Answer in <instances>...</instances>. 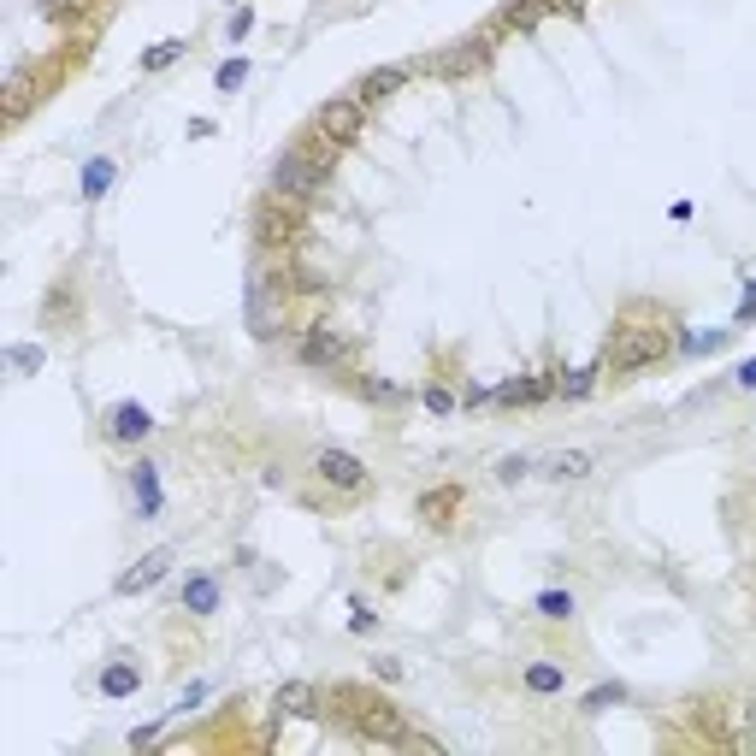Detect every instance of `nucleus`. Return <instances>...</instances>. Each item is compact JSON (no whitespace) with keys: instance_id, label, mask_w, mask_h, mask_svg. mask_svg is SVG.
<instances>
[{"instance_id":"nucleus-11","label":"nucleus","mask_w":756,"mask_h":756,"mask_svg":"<svg viewBox=\"0 0 756 756\" xmlns=\"http://www.w3.org/2000/svg\"><path fill=\"white\" fill-rule=\"evenodd\" d=\"M272 709H278V715H296V721H314V715H325V697H319V686H308V680H284V686L272 692Z\"/></svg>"},{"instance_id":"nucleus-20","label":"nucleus","mask_w":756,"mask_h":756,"mask_svg":"<svg viewBox=\"0 0 756 756\" xmlns=\"http://www.w3.org/2000/svg\"><path fill=\"white\" fill-rule=\"evenodd\" d=\"M526 692L556 697V692H567V674L556 668V662H532V668H526Z\"/></svg>"},{"instance_id":"nucleus-24","label":"nucleus","mask_w":756,"mask_h":756,"mask_svg":"<svg viewBox=\"0 0 756 756\" xmlns=\"http://www.w3.org/2000/svg\"><path fill=\"white\" fill-rule=\"evenodd\" d=\"M107 184H113V160H89V166H83V195H89V201H101Z\"/></svg>"},{"instance_id":"nucleus-4","label":"nucleus","mask_w":756,"mask_h":756,"mask_svg":"<svg viewBox=\"0 0 756 756\" xmlns=\"http://www.w3.org/2000/svg\"><path fill=\"white\" fill-rule=\"evenodd\" d=\"M254 237H260L266 249L296 243V237H302V201H290V195H266V201L254 207Z\"/></svg>"},{"instance_id":"nucleus-35","label":"nucleus","mask_w":756,"mask_h":756,"mask_svg":"<svg viewBox=\"0 0 756 756\" xmlns=\"http://www.w3.org/2000/svg\"><path fill=\"white\" fill-rule=\"evenodd\" d=\"M373 674H378V680H402V662H396V656H378Z\"/></svg>"},{"instance_id":"nucleus-30","label":"nucleus","mask_w":756,"mask_h":756,"mask_svg":"<svg viewBox=\"0 0 756 756\" xmlns=\"http://www.w3.org/2000/svg\"><path fill=\"white\" fill-rule=\"evenodd\" d=\"M526 473H532V455H508V461H497V479H503V485H520Z\"/></svg>"},{"instance_id":"nucleus-21","label":"nucleus","mask_w":756,"mask_h":756,"mask_svg":"<svg viewBox=\"0 0 756 756\" xmlns=\"http://www.w3.org/2000/svg\"><path fill=\"white\" fill-rule=\"evenodd\" d=\"M130 491H136L142 514H160V485H154V467H148V461H136V467H130Z\"/></svg>"},{"instance_id":"nucleus-27","label":"nucleus","mask_w":756,"mask_h":756,"mask_svg":"<svg viewBox=\"0 0 756 756\" xmlns=\"http://www.w3.org/2000/svg\"><path fill=\"white\" fill-rule=\"evenodd\" d=\"M213 83H219V95H237V89L249 83V60H225L213 71Z\"/></svg>"},{"instance_id":"nucleus-42","label":"nucleus","mask_w":756,"mask_h":756,"mask_svg":"<svg viewBox=\"0 0 756 756\" xmlns=\"http://www.w3.org/2000/svg\"><path fill=\"white\" fill-rule=\"evenodd\" d=\"M231 6H237V0H231Z\"/></svg>"},{"instance_id":"nucleus-5","label":"nucleus","mask_w":756,"mask_h":756,"mask_svg":"<svg viewBox=\"0 0 756 756\" xmlns=\"http://www.w3.org/2000/svg\"><path fill=\"white\" fill-rule=\"evenodd\" d=\"M249 325L260 343H272L278 337V325H284V272H254L249 284Z\"/></svg>"},{"instance_id":"nucleus-10","label":"nucleus","mask_w":756,"mask_h":756,"mask_svg":"<svg viewBox=\"0 0 756 756\" xmlns=\"http://www.w3.org/2000/svg\"><path fill=\"white\" fill-rule=\"evenodd\" d=\"M485 60H491V30H485V36H467V42H455L449 54H438V60H432V71H438V77H467V71H479Z\"/></svg>"},{"instance_id":"nucleus-38","label":"nucleus","mask_w":756,"mask_h":756,"mask_svg":"<svg viewBox=\"0 0 756 756\" xmlns=\"http://www.w3.org/2000/svg\"><path fill=\"white\" fill-rule=\"evenodd\" d=\"M367 396H373V402H396L402 390H396V384H367Z\"/></svg>"},{"instance_id":"nucleus-2","label":"nucleus","mask_w":756,"mask_h":756,"mask_svg":"<svg viewBox=\"0 0 756 756\" xmlns=\"http://www.w3.org/2000/svg\"><path fill=\"white\" fill-rule=\"evenodd\" d=\"M337 703H349L343 721H349L367 745H390V751H438V745H432L426 733H414V727L402 721V709L384 703V697H367V692H355V686H337Z\"/></svg>"},{"instance_id":"nucleus-37","label":"nucleus","mask_w":756,"mask_h":756,"mask_svg":"<svg viewBox=\"0 0 756 756\" xmlns=\"http://www.w3.org/2000/svg\"><path fill=\"white\" fill-rule=\"evenodd\" d=\"M201 697H207V686H201V680H195V686H189V692L178 697V703H172V709H195V703H201Z\"/></svg>"},{"instance_id":"nucleus-16","label":"nucleus","mask_w":756,"mask_h":756,"mask_svg":"<svg viewBox=\"0 0 756 756\" xmlns=\"http://www.w3.org/2000/svg\"><path fill=\"white\" fill-rule=\"evenodd\" d=\"M455 508H461V485H438V491H426L420 497V520H432V526H449L455 520Z\"/></svg>"},{"instance_id":"nucleus-19","label":"nucleus","mask_w":756,"mask_h":756,"mask_svg":"<svg viewBox=\"0 0 756 756\" xmlns=\"http://www.w3.org/2000/svg\"><path fill=\"white\" fill-rule=\"evenodd\" d=\"M544 12H550V0H508L503 18H497V30H532Z\"/></svg>"},{"instance_id":"nucleus-17","label":"nucleus","mask_w":756,"mask_h":756,"mask_svg":"<svg viewBox=\"0 0 756 756\" xmlns=\"http://www.w3.org/2000/svg\"><path fill=\"white\" fill-rule=\"evenodd\" d=\"M184 609L189 615H213V609H219V579H213V573H195L184 585Z\"/></svg>"},{"instance_id":"nucleus-41","label":"nucleus","mask_w":756,"mask_h":756,"mask_svg":"<svg viewBox=\"0 0 756 756\" xmlns=\"http://www.w3.org/2000/svg\"><path fill=\"white\" fill-rule=\"evenodd\" d=\"M751 314H756V284L745 290V302H739V319H751Z\"/></svg>"},{"instance_id":"nucleus-40","label":"nucleus","mask_w":756,"mask_h":756,"mask_svg":"<svg viewBox=\"0 0 756 756\" xmlns=\"http://www.w3.org/2000/svg\"><path fill=\"white\" fill-rule=\"evenodd\" d=\"M733 378H739L745 390H756V361H745V367H739V373H733Z\"/></svg>"},{"instance_id":"nucleus-29","label":"nucleus","mask_w":756,"mask_h":756,"mask_svg":"<svg viewBox=\"0 0 756 756\" xmlns=\"http://www.w3.org/2000/svg\"><path fill=\"white\" fill-rule=\"evenodd\" d=\"M597 373H603V367H585V373H567L562 384H556V390H562V396H591V384H597Z\"/></svg>"},{"instance_id":"nucleus-32","label":"nucleus","mask_w":756,"mask_h":756,"mask_svg":"<svg viewBox=\"0 0 756 756\" xmlns=\"http://www.w3.org/2000/svg\"><path fill=\"white\" fill-rule=\"evenodd\" d=\"M77 12H89V0H48V18L54 24H71Z\"/></svg>"},{"instance_id":"nucleus-6","label":"nucleus","mask_w":756,"mask_h":756,"mask_svg":"<svg viewBox=\"0 0 756 756\" xmlns=\"http://www.w3.org/2000/svg\"><path fill=\"white\" fill-rule=\"evenodd\" d=\"M314 130H319V136H331L337 148H343V142H355V136L367 130V101H361V95H331V101L314 113Z\"/></svg>"},{"instance_id":"nucleus-26","label":"nucleus","mask_w":756,"mask_h":756,"mask_svg":"<svg viewBox=\"0 0 756 756\" xmlns=\"http://www.w3.org/2000/svg\"><path fill=\"white\" fill-rule=\"evenodd\" d=\"M136 686H142V674H136V668H107V674H101V692H107V697H130Z\"/></svg>"},{"instance_id":"nucleus-39","label":"nucleus","mask_w":756,"mask_h":756,"mask_svg":"<svg viewBox=\"0 0 756 756\" xmlns=\"http://www.w3.org/2000/svg\"><path fill=\"white\" fill-rule=\"evenodd\" d=\"M591 0H550V12H585Z\"/></svg>"},{"instance_id":"nucleus-8","label":"nucleus","mask_w":756,"mask_h":756,"mask_svg":"<svg viewBox=\"0 0 756 756\" xmlns=\"http://www.w3.org/2000/svg\"><path fill=\"white\" fill-rule=\"evenodd\" d=\"M314 479L331 491H367V461L349 449H319L314 455Z\"/></svg>"},{"instance_id":"nucleus-9","label":"nucleus","mask_w":756,"mask_h":756,"mask_svg":"<svg viewBox=\"0 0 756 756\" xmlns=\"http://www.w3.org/2000/svg\"><path fill=\"white\" fill-rule=\"evenodd\" d=\"M715 739L733 745V751H745V756H756V697H739V703H727V709L715 715Z\"/></svg>"},{"instance_id":"nucleus-31","label":"nucleus","mask_w":756,"mask_h":756,"mask_svg":"<svg viewBox=\"0 0 756 756\" xmlns=\"http://www.w3.org/2000/svg\"><path fill=\"white\" fill-rule=\"evenodd\" d=\"M6 361H12V373H36V367H42V349L18 343V349H6Z\"/></svg>"},{"instance_id":"nucleus-22","label":"nucleus","mask_w":756,"mask_h":756,"mask_svg":"<svg viewBox=\"0 0 756 756\" xmlns=\"http://www.w3.org/2000/svg\"><path fill=\"white\" fill-rule=\"evenodd\" d=\"M550 479H585L591 473V455L585 449H567V455H550V467H544Z\"/></svg>"},{"instance_id":"nucleus-36","label":"nucleus","mask_w":756,"mask_h":756,"mask_svg":"<svg viewBox=\"0 0 756 756\" xmlns=\"http://www.w3.org/2000/svg\"><path fill=\"white\" fill-rule=\"evenodd\" d=\"M349 627H355V632H373V609H367L361 597H355V621H349Z\"/></svg>"},{"instance_id":"nucleus-1","label":"nucleus","mask_w":756,"mask_h":756,"mask_svg":"<svg viewBox=\"0 0 756 756\" xmlns=\"http://www.w3.org/2000/svg\"><path fill=\"white\" fill-rule=\"evenodd\" d=\"M331 166H337V142L331 136H302L296 148H284L278 160H272V195H290V201H314V195H325V184H331Z\"/></svg>"},{"instance_id":"nucleus-18","label":"nucleus","mask_w":756,"mask_h":756,"mask_svg":"<svg viewBox=\"0 0 756 756\" xmlns=\"http://www.w3.org/2000/svg\"><path fill=\"white\" fill-rule=\"evenodd\" d=\"M550 390H556V378L526 373V378H514V384H503V390H497V402H544Z\"/></svg>"},{"instance_id":"nucleus-7","label":"nucleus","mask_w":756,"mask_h":756,"mask_svg":"<svg viewBox=\"0 0 756 756\" xmlns=\"http://www.w3.org/2000/svg\"><path fill=\"white\" fill-rule=\"evenodd\" d=\"M296 361L314 367V373H343V367H349V343H343L331 325H308V331L296 337Z\"/></svg>"},{"instance_id":"nucleus-23","label":"nucleus","mask_w":756,"mask_h":756,"mask_svg":"<svg viewBox=\"0 0 756 756\" xmlns=\"http://www.w3.org/2000/svg\"><path fill=\"white\" fill-rule=\"evenodd\" d=\"M184 54H189V42H184V36H172V42H154V48L142 54V71H166V65H172V60H184Z\"/></svg>"},{"instance_id":"nucleus-3","label":"nucleus","mask_w":756,"mask_h":756,"mask_svg":"<svg viewBox=\"0 0 756 756\" xmlns=\"http://www.w3.org/2000/svg\"><path fill=\"white\" fill-rule=\"evenodd\" d=\"M662 355H668V331L662 325H615L609 355H603V373L632 378V373H644V367H656Z\"/></svg>"},{"instance_id":"nucleus-14","label":"nucleus","mask_w":756,"mask_h":756,"mask_svg":"<svg viewBox=\"0 0 756 756\" xmlns=\"http://www.w3.org/2000/svg\"><path fill=\"white\" fill-rule=\"evenodd\" d=\"M408 77H414V65H378V71H367V77H361V89H355V95L373 107V101H384V95H396Z\"/></svg>"},{"instance_id":"nucleus-34","label":"nucleus","mask_w":756,"mask_h":756,"mask_svg":"<svg viewBox=\"0 0 756 756\" xmlns=\"http://www.w3.org/2000/svg\"><path fill=\"white\" fill-rule=\"evenodd\" d=\"M254 30V6H237V18H231V42H243Z\"/></svg>"},{"instance_id":"nucleus-15","label":"nucleus","mask_w":756,"mask_h":756,"mask_svg":"<svg viewBox=\"0 0 756 756\" xmlns=\"http://www.w3.org/2000/svg\"><path fill=\"white\" fill-rule=\"evenodd\" d=\"M30 101H36V71H30V65H18V71L6 77V119L18 125V119L30 113Z\"/></svg>"},{"instance_id":"nucleus-13","label":"nucleus","mask_w":756,"mask_h":756,"mask_svg":"<svg viewBox=\"0 0 756 756\" xmlns=\"http://www.w3.org/2000/svg\"><path fill=\"white\" fill-rule=\"evenodd\" d=\"M166 567H172V550H166V544H160V550H148V556H142V562L119 579V597H136V591L160 585V579H166Z\"/></svg>"},{"instance_id":"nucleus-33","label":"nucleus","mask_w":756,"mask_h":756,"mask_svg":"<svg viewBox=\"0 0 756 756\" xmlns=\"http://www.w3.org/2000/svg\"><path fill=\"white\" fill-rule=\"evenodd\" d=\"M426 408H432V414H449V408H455V396H449L443 384H426Z\"/></svg>"},{"instance_id":"nucleus-25","label":"nucleus","mask_w":756,"mask_h":756,"mask_svg":"<svg viewBox=\"0 0 756 756\" xmlns=\"http://www.w3.org/2000/svg\"><path fill=\"white\" fill-rule=\"evenodd\" d=\"M538 615L544 621H573V591H538Z\"/></svg>"},{"instance_id":"nucleus-28","label":"nucleus","mask_w":756,"mask_h":756,"mask_svg":"<svg viewBox=\"0 0 756 756\" xmlns=\"http://www.w3.org/2000/svg\"><path fill=\"white\" fill-rule=\"evenodd\" d=\"M627 697V686L621 680H609V686H597V692L585 697V715H597V709H609V703H621Z\"/></svg>"},{"instance_id":"nucleus-12","label":"nucleus","mask_w":756,"mask_h":756,"mask_svg":"<svg viewBox=\"0 0 756 756\" xmlns=\"http://www.w3.org/2000/svg\"><path fill=\"white\" fill-rule=\"evenodd\" d=\"M154 432V414L142 408V402H119L113 414H107V438L113 443H142Z\"/></svg>"}]
</instances>
